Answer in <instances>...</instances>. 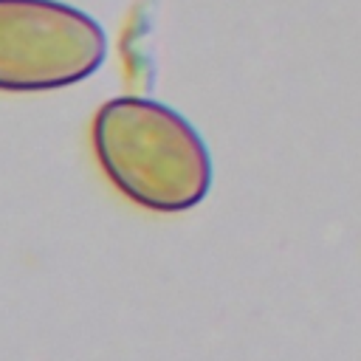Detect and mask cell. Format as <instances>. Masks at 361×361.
<instances>
[{
    "instance_id": "cell-1",
    "label": "cell",
    "mask_w": 361,
    "mask_h": 361,
    "mask_svg": "<svg viewBox=\"0 0 361 361\" xmlns=\"http://www.w3.org/2000/svg\"><path fill=\"white\" fill-rule=\"evenodd\" d=\"M93 152L107 180L147 212L195 209L212 189L203 135L169 104L116 96L93 116Z\"/></svg>"
},
{
    "instance_id": "cell-2",
    "label": "cell",
    "mask_w": 361,
    "mask_h": 361,
    "mask_svg": "<svg viewBox=\"0 0 361 361\" xmlns=\"http://www.w3.org/2000/svg\"><path fill=\"white\" fill-rule=\"evenodd\" d=\"M107 56L102 25L62 0H0V90H59L93 76Z\"/></svg>"
}]
</instances>
